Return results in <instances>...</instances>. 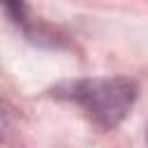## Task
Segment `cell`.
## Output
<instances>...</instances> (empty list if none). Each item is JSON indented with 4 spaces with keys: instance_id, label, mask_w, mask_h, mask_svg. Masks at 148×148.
Returning a JSON list of instances; mask_svg holds the SVG:
<instances>
[{
    "instance_id": "6da1fadb",
    "label": "cell",
    "mask_w": 148,
    "mask_h": 148,
    "mask_svg": "<svg viewBox=\"0 0 148 148\" xmlns=\"http://www.w3.org/2000/svg\"><path fill=\"white\" fill-rule=\"evenodd\" d=\"M56 95L74 102L102 130H113L132 111L139 86L127 76H95L62 83Z\"/></svg>"
},
{
    "instance_id": "7a4b0ae2",
    "label": "cell",
    "mask_w": 148,
    "mask_h": 148,
    "mask_svg": "<svg viewBox=\"0 0 148 148\" xmlns=\"http://www.w3.org/2000/svg\"><path fill=\"white\" fill-rule=\"evenodd\" d=\"M9 132H12V118H9L7 106L0 102V139H7Z\"/></svg>"
},
{
    "instance_id": "3957f363",
    "label": "cell",
    "mask_w": 148,
    "mask_h": 148,
    "mask_svg": "<svg viewBox=\"0 0 148 148\" xmlns=\"http://www.w3.org/2000/svg\"><path fill=\"white\" fill-rule=\"evenodd\" d=\"M5 2V7L16 16V18H23V2L21 0H2Z\"/></svg>"
},
{
    "instance_id": "277c9868",
    "label": "cell",
    "mask_w": 148,
    "mask_h": 148,
    "mask_svg": "<svg viewBox=\"0 0 148 148\" xmlns=\"http://www.w3.org/2000/svg\"><path fill=\"white\" fill-rule=\"evenodd\" d=\"M146 139H148V132H146Z\"/></svg>"
}]
</instances>
